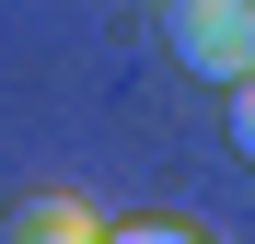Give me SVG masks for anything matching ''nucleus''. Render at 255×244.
Segmentation results:
<instances>
[{
	"label": "nucleus",
	"instance_id": "obj_4",
	"mask_svg": "<svg viewBox=\"0 0 255 244\" xmlns=\"http://www.w3.org/2000/svg\"><path fill=\"white\" fill-rule=\"evenodd\" d=\"M232 151H244V163H255V70H244V81H232Z\"/></svg>",
	"mask_w": 255,
	"mask_h": 244
},
{
	"label": "nucleus",
	"instance_id": "obj_2",
	"mask_svg": "<svg viewBox=\"0 0 255 244\" xmlns=\"http://www.w3.org/2000/svg\"><path fill=\"white\" fill-rule=\"evenodd\" d=\"M0 244H105V221L81 210V198H58V186H47V198H23V210L0 221Z\"/></svg>",
	"mask_w": 255,
	"mask_h": 244
},
{
	"label": "nucleus",
	"instance_id": "obj_1",
	"mask_svg": "<svg viewBox=\"0 0 255 244\" xmlns=\"http://www.w3.org/2000/svg\"><path fill=\"white\" fill-rule=\"evenodd\" d=\"M162 35L197 81H244L255 70V0H162Z\"/></svg>",
	"mask_w": 255,
	"mask_h": 244
},
{
	"label": "nucleus",
	"instance_id": "obj_3",
	"mask_svg": "<svg viewBox=\"0 0 255 244\" xmlns=\"http://www.w3.org/2000/svg\"><path fill=\"white\" fill-rule=\"evenodd\" d=\"M105 244H209V233H197V221H116Z\"/></svg>",
	"mask_w": 255,
	"mask_h": 244
}]
</instances>
